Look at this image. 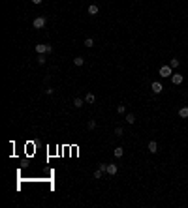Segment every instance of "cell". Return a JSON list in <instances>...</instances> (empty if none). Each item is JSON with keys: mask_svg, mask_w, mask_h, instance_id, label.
<instances>
[{"mask_svg": "<svg viewBox=\"0 0 188 208\" xmlns=\"http://www.w3.org/2000/svg\"><path fill=\"white\" fill-rule=\"evenodd\" d=\"M34 49H36V53H38V54H49V53H53V45H47V43H38Z\"/></svg>", "mask_w": 188, "mask_h": 208, "instance_id": "cell-1", "label": "cell"}, {"mask_svg": "<svg viewBox=\"0 0 188 208\" xmlns=\"http://www.w3.org/2000/svg\"><path fill=\"white\" fill-rule=\"evenodd\" d=\"M158 73L162 75V79L171 77V75H173V67H171V66H162V67L158 70Z\"/></svg>", "mask_w": 188, "mask_h": 208, "instance_id": "cell-2", "label": "cell"}, {"mask_svg": "<svg viewBox=\"0 0 188 208\" xmlns=\"http://www.w3.org/2000/svg\"><path fill=\"white\" fill-rule=\"evenodd\" d=\"M47 25V19L45 17H36L34 19V21H32V26H34V28H43V26H45Z\"/></svg>", "mask_w": 188, "mask_h": 208, "instance_id": "cell-3", "label": "cell"}, {"mask_svg": "<svg viewBox=\"0 0 188 208\" xmlns=\"http://www.w3.org/2000/svg\"><path fill=\"white\" fill-rule=\"evenodd\" d=\"M169 79H171V83H173V85H182V81H185V77H182L181 73H173Z\"/></svg>", "mask_w": 188, "mask_h": 208, "instance_id": "cell-4", "label": "cell"}, {"mask_svg": "<svg viewBox=\"0 0 188 208\" xmlns=\"http://www.w3.org/2000/svg\"><path fill=\"white\" fill-rule=\"evenodd\" d=\"M151 90L154 92V94H162V90H164V86H162V83H158V81H154L153 85H151Z\"/></svg>", "mask_w": 188, "mask_h": 208, "instance_id": "cell-5", "label": "cell"}, {"mask_svg": "<svg viewBox=\"0 0 188 208\" xmlns=\"http://www.w3.org/2000/svg\"><path fill=\"white\" fill-rule=\"evenodd\" d=\"M117 171H119L117 163H107V174H111V176H115V174H117Z\"/></svg>", "mask_w": 188, "mask_h": 208, "instance_id": "cell-6", "label": "cell"}, {"mask_svg": "<svg viewBox=\"0 0 188 208\" xmlns=\"http://www.w3.org/2000/svg\"><path fill=\"white\" fill-rule=\"evenodd\" d=\"M85 103H87L85 98H75V99H74V107H75V109H81Z\"/></svg>", "mask_w": 188, "mask_h": 208, "instance_id": "cell-7", "label": "cell"}, {"mask_svg": "<svg viewBox=\"0 0 188 208\" xmlns=\"http://www.w3.org/2000/svg\"><path fill=\"white\" fill-rule=\"evenodd\" d=\"M147 148H149V152H151V154H156V152H158V143H156V141H151Z\"/></svg>", "mask_w": 188, "mask_h": 208, "instance_id": "cell-8", "label": "cell"}, {"mask_svg": "<svg viewBox=\"0 0 188 208\" xmlns=\"http://www.w3.org/2000/svg\"><path fill=\"white\" fill-rule=\"evenodd\" d=\"M122 154H124V148H122V146H117V148L113 150V156H115V158H122Z\"/></svg>", "mask_w": 188, "mask_h": 208, "instance_id": "cell-9", "label": "cell"}, {"mask_svg": "<svg viewBox=\"0 0 188 208\" xmlns=\"http://www.w3.org/2000/svg\"><path fill=\"white\" fill-rule=\"evenodd\" d=\"M179 116L181 118H188V107H181V109H179Z\"/></svg>", "mask_w": 188, "mask_h": 208, "instance_id": "cell-10", "label": "cell"}, {"mask_svg": "<svg viewBox=\"0 0 188 208\" xmlns=\"http://www.w3.org/2000/svg\"><path fill=\"white\" fill-rule=\"evenodd\" d=\"M98 6H96V4H90V6H89V15H96V13H98Z\"/></svg>", "mask_w": 188, "mask_h": 208, "instance_id": "cell-11", "label": "cell"}, {"mask_svg": "<svg viewBox=\"0 0 188 208\" xmlns=\"http://www.w3.org/2000/svg\"><path fill=\"white\" fill-rule=\"evenodd\" d=\"M85 101H87V103H94V101H96V96H94V94H90V92H89V94L85 96Z\"/></svg>", "mask_w": 188, "mask_h": 208, "instance_id": "cell-12", "label": "cell"}, {"mask_svg": "<svg viewBox=\"0 0 188 208\" xmlns=\"http://www.w3.org/2000/svg\"><path fill=\"white\" fill-rule=\"evenodd\" d=\"M124 120H126V122H128V124H130V126H132V124L135 122V116H134V114H132V113H128L126 116H124Z\"/></svg>", "mask_w": 188, "mask_h": 208, "instance_id": "cell-13", "label": "cell"}, {"mask_svg": "<svg viewBox=\"0 0 188 208\" xmlns=\"http://www.w3.org/2000/svg\"><path fill=\"white\" fill-rule=\"evenodd\" d=\"M74 64H75V66H83V64H85V58H83V56H75L74 58Z\"/></svg>", "mask_w": 188, "mask_h": 208, "instance_id": "cell-14", "label": "cell"}, {"mask_svg": "<svg viewBox=\"0 0 188 208\" xmlns=\"http://www.w3.org/2000/svg\"><path fill=\"white\" fill-rule=\"evenodd\" d=\"M169 66H171V67H173V70H177V67H179V66H181V60H177V58H173V60H171V62H169Z\"/></svg>", "mask_w": 188, "mask_h": 208, "instance_id": "cell-15", "label": "cell"}, {"mask_svg": "<svg viewBox=\"0 0 188 208\" xmlns=\"http://www.w3.org/2000/svg\"><path fill=\"white\" fill-rule=\"evenodd\" d=\"M47 62V58H45V54H38V64L40 66H43V64Z\"/></svg>", "mask_w": 188, "mask_h": 208, "instance_id": "cell-16", "label": "cell"}, {"mask_svg": "<svg viewBox=\"0 0 188 208\" xmlns=\"http://www.w3.org/2000/svg\"><path fill=\"white\" fill-rule=\"evenodd\" d=\"M103 173H105V171H102V169L98 167V169L94 171V178H102V174H103Z\"/></svg>", "mask_w": 188, "mask_h": 208, "instance_id": "cell-17", "label": "cell"}, {"mask_svg": "<svg viewBox=\"0 0 188 208\" xmlns=\"http://www.w3.org/2000/svg\"><path fill=\"white\" fill-rule=\"evenodd\" d=\"M117 113L119 114H126V107L124 105H117Z\"/></svg>", "mask_w": 188, "mask_h": 208, "instance_id": "cell-18", "label": "cell"}, {"mask_svg": "<svg viewBox=\"0 0 188 208\" xmlns=\"http://www.w3.org/2000/svg\"><path fill=\"white\" fill-rule=\"evenodd\" d=\"M122 133H124V129H122L121 126H117V127H115V135H117V137H121Z\"/></svg>", "mask_w": 188, "mask_h": 208, "instance_id": "cell-19", "label": "cell"}, {"mask_svg": "<svg viewBox=\"0 0 188 208\" xmlns=\"http://www.w3.org/2000/svg\"><path fill=\"white\" fill-rule=\"evenodd\" d=\"M85 45H87V47H94V39H92V38H87V39H85Z\"/></svg>", "mask_w": 188, "mask_h": 208, "instance_id": "cell-20", "label": "cell"}, {"mask_svg": "<svg viewBox=\"0 0 188 208\" xmlns=\"http://www.w3.org/2000/svg\"><path fill=\"white\" fill-rule=\"evenodd\" d=\"M87 127H89V129H94V127H96V122H94V120H89V124H87Z\"/></svg>", "mask_w": 188, "mask_h": 208, "instance_id": "cell-21", "label": "cell"}, {"mask_svg": "<svg viewBox=\"0 0 188 208\" xmlns=\"http://www.w3.org/2000/svg\"><path fill=\"white\" fill-rule=\"evenodd\" d=\"M45 94H49V96H53V94H55V88H53V86H49V88H47V90H45Z\"/></svg>", "mask_w": 188, "mask_h": 208, "instance_id": "cell-22", "label": "cell"}, {"mask_svg": "<svg viewBox=\"0 0 188 208\" xmlns=\"http://www.w3.org/2000/svg\"><path fill=\"white\" fill-rule=\"evenodd\" d=\"M32 2H34V4H42V0H32Z\"/></svg>", "mask_w": 188, "mask_h": 208, "instance_id": "cell-23", "label": "cell"}]
</instances>
